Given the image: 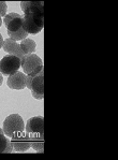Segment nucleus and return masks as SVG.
I'll use <instances>...</instances> for the list:
<instances>
[{"instance_id":"f257e3e1","label":"nucleus","mask_w":118,"mask_h":160,"mask_svg":"<svg viewBox=\"0 0 118 160\" xmlns=\"http://www.w3.org/2000/svg\"><path fill=\"white\" fill-rule=\"evenodd\" d=\"M3 23L7 27L9 38L22 41L27 38L28 32L23 28V17L18 13H9L3 16Z\"/></svg>"},{"instance_id":"f03ea898","label":"nucleus","mask_w":118,"mask_h":160,"mask_svg":"<svg viewBox=\"0 0 118 160\" xmlns=\"http://www.w3.org/2000/svg\"><path fill=\"white\" fill-rule=\"evenodd\" d=\"M26 87L29 88L34 99L43 100L44 98V67L43 65L27 74Z\"/></svg>"},{"instance_id":"7ed1b4c3","label":"nucleus","mask_w":118,"mask_h":160,"mask_svg":"<svg viewBox=\"0 0 118 160\" xmlns=\"http://www.w3.org/2000/svg\"><path fill=\"white\" fill-rule=\"evenodd\" d=\"M24 130H25V122L21 115L11 114L4 119L3 132L10 139L24 133Z\"/></svg>"},{"instance_id":"20e7f679","label":"nucleus","mask_w":118,"mask_h":160,"mask_svg":"<svg viewBox=\"0 0 118 160\" xmlns=\"http://www.w3.org/2000/svg\"><path fill=\"white\" fill-rule=\"evenodd\" d=\"M23 28L29 34H37L44 28V14H24Z\"/></svg>"},{"instance_id":"39448f33","label":"nucleus","mask_w":118,"mask_h":160,"mask_svg":"<svg viewBox=\"0 0 118 160\" xmlns=\"http://www.w3.org/2000/svg\"><path fill=\"white\" fill-rule=\"evenodd\" d=\"M22 67V60L15 55H7L0 60V72L3 75H12Z\"/></svg>"},{"instance_id":"423d86ee","label":"nucleus","mask_w":118,"mask_h":160,"mask_svg":"<svg viewBox=\"0 0 118 160\" xmlns=\"http://www.w3.org/2000/svg\"><path fill=\"white\" fill-rule=\"evenodd\" d=\"M25 130L28 137L44 138V118L42 116L31 117L27 122Z\"/></svg>"},{"instance_id":"0eeeda50","label":"nucleus","mask_w":118,"mask_h":160,"mask_svg":"<svg viewBox=\"0 0 118 160\" xmlns=\"http://www.w3.org/2000/svg\"><path fill=\"white\" fill-rule=\"evenodd\" d=\"M22 60V68L24 70V73L29 74L31 73L34 69L43 65L42 59L39 57L38 55H36L34 53L32 54H26L24 55V57L21 59Z\"/></svg>"},{"instance_id":"6e6552de","label":"nucleus","mask_w":118,"mask_h":160,"mask_svg":"<svg viewBox=\"0 0 118 160\" xmlns=\"http://www.w3.org/2000/svg\"><path fill=\"white\" fill-rule=\"evenodd\" d=\"M27 84V74L24 72H19L17 71L16 73L12 75H9L8 81H7V85L11 89L21 90L26 87Z\"/></svg>"},{"instance_id":"1a4fd4ad","label":"nucleus","mask_w":118,"mask_h":160,"mask_svg":"<svg viewBox=\"0 0 118 160\" xmlns=\"http://www.w3.org/2000/svg\"><path fill=\"white\" fill-rule=\"evenodd\" d=\"M21 8L24 14H44L43 0H30L22 1Z\"/></svg>"},{"instance_id":"9d476101","label":"nucleus","mask_w":118,"mask_h":160,"mask_svg":"<svg viewBox=\"0 0 118 160\" xmlns=\"http://www.w3.org/2000/svg\"><path fill=\"white\" fill-rule=\"evenodd\" d=\"M11 142H12V145H13L14 152H27L31 147L29 137L24 133H22L21 135H18V137L12 138Z\"/></svg>"},{"instance_id":"9b49d317","label":"nucleus","mask_w":118,"mask_h":160,"mask_svg":"<svg viewBox=\"0 0 118 160\" xmlns=\"http://www.w3.org/2000/svg\"><path fill=\"white\" fill-rule=\"evenodd\" d=\"M2 48H3L6 53H9L10 55H15L21 59L25 55V53H24L21 48V44L17 43V41L13 40L11 38H8L7 40H4Z\"/></svg>"},{"instance_id":"f8f14e48","label":"nucleus","mask_w":118,"mask_h":160,"mask_svg":"<svg viewBox=\"0 0 118 160\" xmlns=\"http://www.w3.org/2000/svg\"><path fill=\"white\" fill-rule=\"evenodd\" d=\"M21 44V48L23 52L26 54H32L36 52V48H37V44L34 42L33 40H31V39H24V40H22V42L19 43Z\"/></svg>"},{"instance_id":"ddd939ff","label":"nucleus","mask_w":118,"mask_h":160,"mask_svg":"<svg viewBox=\"0 0 118 160\" xmlns=\"http://www.w3.org/2000/svg\"><path fill=\"white\" fill-rule=\"evenodd\" d=\"M30 140V146L36 152H44V138L41 137H29Z\"/></svg>"},{"instance_id":"4468645a","label":"nucleus","mask_w":118,"mask_h":160,"mask_svg":"<svg viewBox=\"0 0 118 160\" xmlns=\"http://www.w3.org/2000/svg\"><path fill=\"white\" fill-rule=\"evenodd\" d=\"M9 140L10 139H8V137H7L6 134L0 132V154H4V152H6L7 145H8Z\"/></svg>"},{"instance_id":"2eb2a0df","label":"nucleus","mask_w":118,"mask_h":160,"mask_svg":"<svg viewBox=\"0 0 118 160\" xmlns=\"http://www.w3.org/2000/svg\"><path fill=\"white\" fill-rule=\"evenodd\" d=\"M7 10H8V7H7L6 2H4V1H0V15H1L2 17L6 16Z\"/></svg>"},{"instance_id":"dca6fc26","label":"nucleus","mask_w":118,"mask_h":160,"mask_svg":"<svg viewBox=\"0 0 118 160\" xmlns=\"http://www.w3.org/2000/svg\"><path fill=\"white\" fill-rule=\"evenodd\" d=\"M3 42H4V40H3V38H2L1 33H0V48L3 46Z\"/></svg>"},{"instance_id":"f3484780","label":"nucleus","mask_w":118,"mask_h":160,"mask_svg":"<svg viewBox=\"0 0 118 160\" xmlns=\"http://www.w3.org/2000/svg\"><path fill=\"white\" fill-rule=\"evenodd\" d=\"M2 73L0 72V87H1V85H2V83H3V78H2Z\"/></svg>"},{"instance_id":"a211bd4d","label":"nucleus","mask_w":118,"mask_h":160,"mask_svg":"<svg viewBox=\"0 0 118 160\" xmlns=\"http://www.w3.org/2000/svg\"><path fill=\"white\" fill-rule=\"evenodd\" d=\"M1 25H2V16L0 15V27H1Z\"/></svg>"},{"instance_id":"6ab92c4d","label":"nucleus","mask_w":118,"mask_h":160,"mask_svg":"<svg viewBox=\"0 0 118 160\" xmlns=\"http://www.w3.org/2000/svg\"><path fill=\"white\" fill-rule=\"evenodd\" d=\"M0 132H1V133H4V132H3V129H1V128H0Z\"/></svg>"}]
</instances>
